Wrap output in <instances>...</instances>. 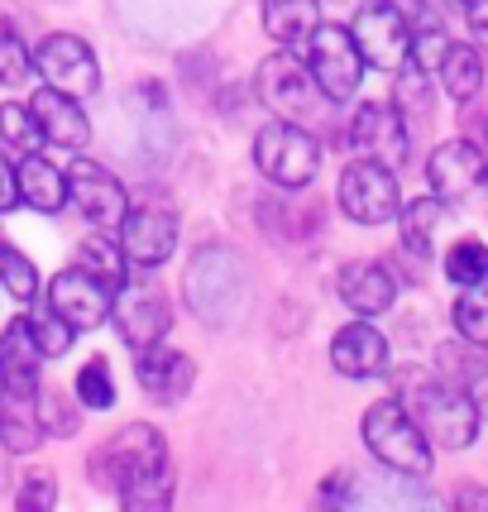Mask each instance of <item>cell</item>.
<instances>
[{"label": "cell", "instance_id": "6da1fadb", "mask_svg": "<svg viewBox=\"0 0 488 512\" xmlns=\"http://www.w3.org/2000/svg\"><path fill=\"white\" fill-rule=\"evenodd\" d=\"M364 446L374 450L378 465L398 469L407 479L431 474V441L422 436V426L412 422V412L402 402H374L364 412Z\"/></svg>", "mask_w": 488, "mask_h": 512}, {"label": "cell", "instance_id": "7a4b0ae2", "mask_svg": "<svg viewBox=\"0 0 488 512\" xmlns=\"http://www.w3.org/2000/svg\"><path fill=\"white\" fill-rule=\"evenodd\" d=\"M402 407L412 412V422L422 426V436L431 446L465 450V446H474V436H479V412H474V402H469L460 388H450L445 379L441 383H417Z\"/></svg>", "mask_w": 488, "mask_h": 512}, {"label": "cell", "instance_id": "3957f363", "mask_svg": "<svg viewBox=\"0 0 488 512\" xmlns=\"http://www.w3.org/2000/svg\"><path fill=\"white\" fill-rule=\"evenodd\" d=\"M91 469H96V484H101V489L125 493L130 484L149 479L158 469H168L163 431H158V426H144V422H130L115 441H106V446L91 455Z\"/></svg>", "mask_w": 488, "mask_h": 512}, {"label": "cell", "instance_id": "277c9868", "mask_svg": "<svg viewBox=\"0 0 488 512\" xmlns=\"http://www.w3.org/2000/svg\"><path fill=\"white\" fill-rule=\"evenodd\" d=\"M302 63H307L311 82L321 87L326 101H350L364 77V58L355 48V34L340 24H316L302 39Z\"/></svg>", "mask_w": 488, "mask_h": 512}, {"label": "cell", "instance_id": "5b68a950", "mask_svg": "<svg viewBox=\"0 0 488 512\" xmlns=\"http://www.w3.org/2000/svg\"><path fill=\"white\" fill-rule=\"evenodd\" d=\"M254 163L268 182L278 187H307L321 168V144L307 125H292V120H273L268 130H259L254 139Z\"/></svg>", "mask_w": 488, "mask_h": 512}, {"label": "cell", "instance_id": "8992f818", "mask_svg": "<svg viewBox=\"0 0 488 512\" xmlns=\"http://www.w3.org/2000/svg\"><path fill=\"white\" fill-rule=\"evenodd\" d=\"M187 302L211 326H225L244 307V268L225 249H201L187 268Z\"/></svg>", "mask_w": 488, "mask_h": 512}, {"label": "cell", "instance_id": "52a82bcc", "mask_svg": "<svg viewBox=\"0 0 488 512\" xmlns=\"http://www.w3.org/2000/svg\"><path fill=\"white\" fill-rule=\"evenodd\" d=\"M335 197H340V211L359 225L398 221V206H402L393 168H383V163H374V158H355V163L340 173Z\"/></svg>", "mask_w": 488, "mask_h": 512}, {"label": "cell", "instance_id": "ba28073f", "mask_svg": "<svg viewBox=\"0 0 488 512\" xmlns=\"http://www.w3.org/2000/svg\"><path fill=\"white\" fill-rule=\"evenodd\" d=\"M259 101H264L278 120L307 125V120H316V101H326V96H321V87L311 82V72L302 58L273 53V58L259 67Z\"/></svg>", "mask_w": 488, "mask_h": 512}, {"label": "cell", "instance_id": "9c48e42d", "mask_svg": "<svg viewBox=\"0 0 488 512\" xmlns=\"http://www.w3.org/2000/svg\"><path fill=\"white\" fill-rule=\"evenodd\" d=\"M350 149H355L359 158H374V163H383V168H402L407 163V154H412V139H407V120L398 115V106L388 101H369V106H359L355 115H350V125H345V134H340Z\"/></svg>", "mask_w": 488, "mask_h": 512}, {"label": "cell", "instance_id": "30bf717a", "mask_svg": "<svg viewBox=\"0 0 488 512\" xmlns=\"http://www.w3.org/2000/svg\"><path fill=\"white\" fill-rule=\"evenodd\" d=\"M115 326H120V340L130 345L134 355H144V350H154L158 340L168 335V297L154 288V283H144V278H125L120 288H115Z\"/></svg>", "mask_w": 488, "mask_h": 512}, {"label": "cell", "instance_id": "8fae6325", "mask_svg": "<svg viewBox=\"0 0 488 512\" xmlns=\"http://www.w3.org/2000/svg\"><path fill=\"white\" fill-rule=\"evenodd\" d=\"M173 245H178V211L163 197H149L125 211V221H120V249H125V259L134 268L163 264L173 254Z\"/></svg>", "mask_w": 488, "mask_h": 512}, {"label": "cell", "instance_id": "7c38bea8", "mask_svg": "<svg viewBox=\"0 0 488 512\" xmlns=\"http://www.w3.org/2000/svg\"><path fill=\"white\" fill-rule=\"evenodd\" d=\"M67 201H72L96 230H115V225L125 221V211H130L125 182L115 178L111 168L91 163V158L67 163Z\"/></svg>", "mask_w": 488, "mask_h": 512}, {"label": "cell", "instance_id": "4fadbf2b", "mask_svg": "<svg viewBox=\"0 0 488 512\" xmlns=\"http://www.w3.org/2000/svg\"><path fill=\"white\" fill-rule=\"evenodd\" d=\"M355 48L364 67H378V72H398L407 63V53H412V24L407 15H398L393 5H364L355 15Z\"/></svg>", "mask_w": 488, "mask_h": 512}, {"label": "cell", "instance_id": "5bb4252c", "mask_svg": "<svg viewBox=\"0 0 488 512\" xmlns=\"http://www.w3.org/2000/svg\"><path fill=\"white\" fill-rule=\"evenodd\" d=\"M34 63H39V77L48 87L67 91L77 101L101 91V63L87 48V39H77V34H48L39 53H34Z\"/></svg>", "mask_w": 488, "mask_h": 512}, {"label": "cell", "instance_id": "9a60e30c", "mask_svg": "<svg viewBox=\"0 0 488 512\" xmlns=\"http://www.w3.org/2000/svg\"><path fill=\"white\" fill-rule=\"evenodd\" d=\"M426 182H431V192L441 201L460 206V201L488 192V158L469 139H445L441 149L431 154V163H426Z\"/></svg>", "mask_w": 488, "mask_h": 512}, {"label": "cell", "instance_id": "2e32d148", "mask_svg": "<svg viewBox=\"0 0 488 512\" xmlns=\"http://www.w3.org/2000/svg\"><path fill=\"white\" fill-rule=\"evenodd\" d=\"M48 307L63 316V321H72L77 331H96L101 321H111L115 288L77 264V268H63V273L48 283Z\"/></svg>", "mask_w": 488, "mask_h": 512}, {"label": "cell", "instance_id": "e0dca14e", "mask_svg": "<svg viewBox=\"0 0 488 512\" xmlns=\"http://www.w3.org/2000/svg\"><path fill=\"white\" fill-rule=\"evenodd\" d=\"M340 302L359 316H383L398 297V278L388 273V264H374V259H355V264L340 268Z\"/></svg>", "mask_w": 488, "mask_h": 512}, {"label": "cell", "instance_id": "ac0fdd59", "mask_svg": "<svg viewBox=\"0 0 488 512\" xmlns=\"http://www.w3.org/2000/svg\"><path fill=\"white\" fill-rule=\"evenodd\" d=\"M29 111H34L39 130H44V144H58V149H72V154H77L91 139L87 111H82L77 96H67V91H58V87L39 91V96L29 101Z\"/></svg>", "mask_w": 488, "mask_h": 512}, {"label": "cell", "instance_id": "d6986e66", "mask_svg": "<svg viewBox=\"0 0 488 512\" xmlns=\"http://www.w3.org/2000/svg\"><path fill=\"white\" fill-rule=\"evenodd\" d=\"M331 364L345 379H374V374L388 369V340L369 321H350L331 340Z\"/></svg>", "mask_w": 488, "mask_h": 512}, {"label": "cell", "instance_id": "ffe728a7", "mask_svg": "<svg viewBox=\"0 0 488 512\" xmlns=\"http://www.w3.org/2000/svg\"><path fill=\"white\" fill-rule=\"evenodd\" d=\"M436 364H441V379L450 388H460L469 402H474V412L488 422V345H441L436 350Z\"/></svg>", "mask_w": 488, "mask_h": 512}, {"label": "cell", "instance_id": "44dd1931", "mask_svg": "<svg viewBox=\"0 0 488 512\" xmlns=\"http://www.w3.org/2000/svg\"><path fill=\"white\" fill-rule=\"evenodd\" d=\"M0 441L15 455L44 441V407H39V388H0Z\"/></svg>", "mask_w": 488, "mask_h": 512}, {"label": "cell", "instance_id": "7402d4cb", "mask_svg": "<svg viewBox=\"0 0 488 512\" xmlns=\"http://www.w3.org/2000/svg\"><path fill=\"white\" fill-rule=\"evenodd\" d=\"M192 379H197L192 359L182 355V350H168L163 340H158L154 350H144V355H139V383H144V393H154L158 402L187 398Z\"/></svg>", "mask_w": 488, "mask_h": 512}, {"label": "cell", "instance_id": "603a6c76", "mask_svg": "<svg viewBox=\"0 0 488 512\" xmlns=\"http://www.w3.org/2000/svg\"><path fill=\"white\" fill-rule=\"evenodd\" d=\"M39 364L44 350L29 331V316L10 321L0 335V388H39Z\"/></svg>", "mask_w": 488, "mask_h": 512}, {"label": "cell", "instance_id": "cb8c5ba5", "mask_svg": "<svg viewBox=\"0 0 488 512\" xmlns=\"http://www.w3.org/2000/svg\"><path fill=\"white\" fill-rule=\"evenodd\" d=\"M15 178H20V201H24V206H34V211H48V216L67 206V173L58 168V163H48L39 149L20 158Z\"/></svg>", "mask_w": 488, "mask_h": 512}, {"label": "cell", "instance_id": "d4e9b609", "mask_svg": "<svg viewBox=\"0 0 488 512\" xmlns=\"http://www.w3.org/2000/svg\"><path fill=\"white\" fill-rule=\"evenodd\" d=\"M445 216V201L431 192V197H417L407 201V206H398V225H402V245H407V254H417V259H431V245H436V225H441Z\"/></svg>", "mask_w": 488, "mask_h": 512}, {"label": "cell", "instance_id": "484cf974", "mask_svg": "<svg viewBox=\"0 0 488 512\" xmlns=\"http://www.w3.org/2000/svg\"><path fill=\"white\" fill-rule=\"evenodd\" d=\"M316 24H321L316 0H264V29L278 44H302Z\"/></svg>", "mask_w": 488, "mask_h": 512}, {"label": "cell", "instance_id": "4316f807", "mask_svg": "<svg viewBox=\"0 0 488 512\" xmlns=\"http://www.w3.org/2000/svg\"><path fill=\"white\" fill-rule=\"evenodd\" d=\"M441 82H445V91L455 96V101H469L474 91L484 87V58L474 53L469 44H450L445 48V58H441Z\"/></svg>", "mask_w": 488, "mask_h": 512}, {"label": "cell", "instance_id": "83f0119b", "mask_svg": "<svg viewBox=\"0 0 488 512\" xmlns=\"http://www.w3.org/2000/svg\"><path fill=\"white\" fill-rule=\"evenodd\" d=\"M77 264L87 268V273H96L101 283H111V288H120V283L130 278V259H125V249L115 245L111 235H91V240H82Z\"/></svg>", "mask_w": 488, "mask_h": 512}, {"label": "cell", "instance_id": "f1b7e54d", "mask_svg": "<svg viewBox=\"0 0 488 512\" xmlns=\"http://www.w3.org/2000/svg\"><path fill=\"white\" fill-rule=\"evenodd\" d=\"M455 331H460V340L488 345V278L460 288V297H455Z\"/></svg>", "mask_w": 488, "mask_h": 512}, {"label": "cell", "instance_id": "f546056e", "mask_svg": "<svg viewBox=\"0 0 488 512\" xmlns=\"http://www.w3.org/2000/svg\"><path fill=\"white\" fill-rule=\"evenodd\" d=\"M393 106H398V115L407 120V130L417 125V120H426V111H431V96H426V72L412 58L398 67V96H393Z\"/></svg>", "mask_w": 488, "mask_h": 512}, {"label": "cell", "instance_id": "4dcf8cb0", "mask_svg": "<svg viewBox=\"0 0 488 512\" xmlns=\"http://www.w3.org/2000/svg\"><path fill=\"white\" fill-rule=\"evenodd\" d=\"M445 278L455 288H469V283H484L488 278V245L484 240H460V245L445 254Z\"/></svg>", "mask_w": 488, "mask_h": 512}, {"label": "cell", "instance_id": "1f68e13d", "mask_svg": "<svg viewBox=\"0 0 488 512\" xmlns=\"http://www.w3.org/2000/svg\"><path fill=\"white\" fill-rule=\"evenodd\" d=\"M29 331H34V340H39L44 359H58V355H67V350H72V335H77V326H72V321H63V316L44 302L39 312L29 316Z\"/></svg>", "mask_w": 488, "mask_h": 512}, {"label": "cell", "instance_id": "d6a6232c", "mask_svg": "<svg viewBox=\"0 0 488 512\" xmlns=\"http://www.w3.org/2000/svg\"><path fill=\"white\" fill-rule=\"evenodd\" d=\"M0 139H5V144H15L20 154H34V149L44 144V130H39V120H34L29 106L5 101V106H0Z\"/></svg>", "mask_w": 488, "mask_h": 512}, {"label": "cell", "instance_id": "836d02e7", "mask_svg": "<svg viewBox=\"0 0 488 512\" xmlns=\"http://www.w3.org/2000/svg\"><path fill=\"white\" fill-rule=\"evenodd\" d=\"M29 72H34V53L24 48L15 24L0 20V82H5V87H20Z\"/></svg>", "mask_w": 488, "mask_h": 512}, {"label": "cell", "instance_id": "e575fe53", "mask_svg": "<svg viewBox=\"0 0 488 512\" xmlns=\"http://www.w3.org/2000/svg\"><path fill=\"white\" fill-rule=\"evenodd\" d=\"M0 283H5L10 297H20V302H29V297L39 292V268L29 264L15 245H5V240H0Z\"/></svg>", "mask_w": 488, "mask_h": 512}, {"label": "cell", "instance_id": "d590c367", "mask_svg": "<svg viewBox=\"0 0 488 512\" xmlns=\"http://www.w3.org/2000/svg\"><path fill=\"white\" fill-rule=\"evenodd\" d=\"M120 498H125V508H134V512L168 508V503H173V474H168V469H158V474H149V479L130 484Z\"/></svg>", "mask_w": 488, "mask_h": 512}, {"label": "cell", "instance_id": "8d00e7d4", "mask_svg": "<svg viewBox=\"0 0 488 512\" xmlns=\"http://www.w3.org/2000/svg\"><path fill=\"white\" fill-rule=\"evenodd\" d=\"M77 398L87 402L91 412H106L115 402V379H111V369H106V359H91L87 369L77 374Z\"/></svg>", "mask_w": 488, "mask_h": 512}, {"label": "cell", "instance_id": "74e56055", "mask_svg": "<svg viewBox=\"0 0 488 512\" xmlns=\"http://www.w3.org/2000/svg\"><path fill=\"white\" fill-rule=\"evenodd\" d=\"M445 48H450V39H445V29L441 24H426V29H417L412 34V63L422 67V72H436L441 67V58H445Z\"/></svg>", "mask_w": 488, "mask_h": 512}, {"label": "cell", "instance_id": "f35d334b", "mask_svg": "<svg viewBox=\"0 0 488 512\" xmlns=\"http://www.w3.org/2000/svg\"><path fill=\"white\" fill-rule=\"evenodd\" d=\"M58 503V484H53V474L48 469H34L29 479H24V489H20V508L24 512H48Z\"/></svg>", "mask_w": 488, "mask_h": 512}, {"label": "cell", "instance_id": "ab89813d", "mask_svg": "<svg viewBox=\"0 0 488 512\" xmlns=\"http://www.w3.org/2000/svg\"><path fill=\"white\" fill-rule=\"evenodd\" d=\"M20 201V178H15V168H10V158L0 154V211H10Z\"/></svg>", "mask_w": 488, "mask_h": 512}, {"label": "cell", "instance_id": "60d3db41", "mask_svg": "<svg viewBox=\"0 0 488 512\" xmlns=\"http://www.w3.org/2000/svg\"><path fill=\"white\" fill-rule=\"evenodd\" d=\"M465 20H469V29H474V39L488 44V0H465Z\"/></svg>", "mask_w": 488, "mask_h": 512}, {"label": "cell", "instance_id": "b9f144b4", "mask_svg": "<svg viewBox=\"0 0 488 512\" xmlns=\"http://www.w3.org/2000/svg\"><path fill=\"white\" fill-rule=\"evenodd\" d=\"M455 503H460V508H488V493L484 489H460Z\"/></svg>", "mask_w": 488, "mask_h": 512}, {"label": "cell", "instance_id": "7bdbcfd3", "mask_svg": "<svg viewBox=\"0 0 488 512\" xmlns=\"http://www.w3.org/2000/svg\"><path fill=\"white\" fill-rule=\"evenodd\" d=\"M383 5H393L398 15H407V20H412V15H422V5H426V0H383Z\"/></svg>", "mask_w": 488, "mask_h": 512}, {"label": "cell", "instance_id": "ee69618b", "mask_svg": "<svg viewBox=\"0 0 488 512\" xmlns=\"http://www.w3.org/2000/svg\"><path fill=\"white\" fill-rule=\"evenodd\" d=\"M335 5H355V0H335Z\"/></svg>", "mask_w": 488, "mask_h": 512}]
</instances>
